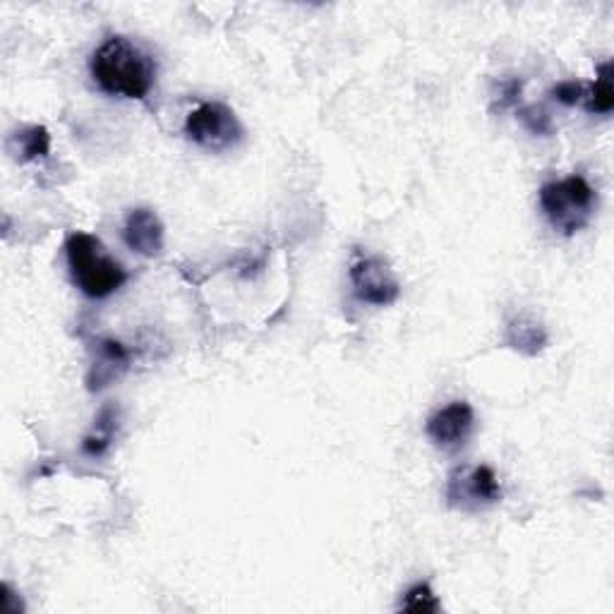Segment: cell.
<instances>
[{"label": "cell", "mask_w": 614, "mask_h": 614, "mask_svg": "<svg viewBox=\"0 0 614 614\" xmlns=\"http://www.w3.org/2000/svg\"><path fill=\"white\" fill-rule=\"evenodd\" d=\"M399 610L415 612V614H435V612H442V602L437 600L435 590H432L430 584L420 581L406 590L399 602Z\"/></svg>", "instance_id": "obj_14"}, {"label": "cell", "mask_w": 614, "mask_h": 614, "mask_svg": "<svg viewBox=\"0 0 614 614\" xmlns=\"http://www.w3.org/2000/svg\"><path fill=\"white\" fill-rule=\"evenodd\" d=\"M521 89H523V79H519V77L504 79V82L499 85V101L495 104V108L504 111V108L516 106L519 99H521Z\"/></svg>", "instance_id": "obj_17"}, {"label": "cell", "mask_w": 614, "mask_h": 614, "mask_svg": "<svg viewBox=\"0 0 614 614\" xmlns=\"http://www.w3.org/2000/svg\"><path fill=\"white\" fill-rule=\"evenodd\" d=\"M123 241L132 253L158 257L164 253V223L150 207H138L125 216Z\"/></svg>", "instance_id": "obj_8"}, {"label": "cell", "mask_w": 614, "mask_h": 614, "mask_svg": "<svg viewBox=\"0 0 614 614\" xmlns=\"http://www.w3.org/2000/svg\"><path fill=\"white\" fill-rule=\"evenodd\" d=\"M519 118H521V123L526 125V128H528L533 135H542V138H548V135H552V130H554L550 113L545 111V108H540V106H526V108H521V111H519Z\"/></svg>", "instance_id": "obj_15"}, {"label": "cell", "mask_w": 614, "mask_h": 614, "mask_svg": "<svg viewBox=\"0 0 614 614\" xmlns=\"http://www.w3.org/2000/svg\"><path fill=\"white\" fill-rule=\"evenodd\" d=\"M475 430V411L469 401H451L432 413L425 423V435L437 449L453 451L463 447Z\"/></svg>", "instance_id": "obj_7"}, {"label": "cell", "mask_w": 614, "mask_h": 614, "mask_svg": "<svg viewBox=\"0 0 614 614\" xmlns=\"http://www.w3.org/2000/svg\"><path fill=\"white\" fill-rule=\"evenodd\" d=\"M130 368V350L116 338H101L97 344V360L87 374L89 392H101Z\"/></svg>", "instance_id": "obj_9"}, {"label": "cell", "mask_w": 614, "mask_h": 614, "mask_svg": "<svg viewBox=\"0 0 614 614\" xmlns=\"http://www.w3.org/2000/svg\"><path fill=\"white\" fill-rule=\"evenodd\" d=\"M504 344L519 350L521 356H538L548 346V332L545 327L526 312L509 317L504 327Z\"/></svg>", "instance_id": "obj_10"}, {"label": "cell", "mask_w": 614, "mask_h": 614, "mask_svg": "<svg viewBox=\"0 0 614 614\" xmlns=\"http://www.w3.org/2000/svg\"><path fill=\"white\" fill-rule=\"evenodd\" d=\"M92 79L104 94L144 99L156 82V61L128 37H111L89 61Z\"/></svg>", "instance_id": "obj_1"}, {"label": "cell", "mask_w": 614, "mask_h": 614, "mask_svg": "<svg viewBox=\"0 0 614 614\" xmlns=\"http://www.w3.org/2000/svg\"><path fill=\"white\" fill-rule=\"evenodd\" d=\"M586 92H588V85L581 82V79H564V82L552 87V97L564 106L584 104Z\"/></svg>", "instance_id": "obj_16"}, {"label": "cell", "mask_w": 614, "mask_h": 614, "mask_svg": "<svg viewBox=\"0 0 614 614\" xmlns=\"http://www.w3.org/2000/svg\"><path fill=\"white\" fill-rule=\"evenodd\" d=\"M186 138L202 150L223 152L243 140V125L235 111L221 101H204L195 111H190L186 120Z\"/></svg>", "instance_id": "obj_4"}, {"label": "cell", "mask_w": 614, "mask_h": 614, "mask_svg": "<svg viewBox=\"0 0 614 614\" xmlns=\"http://www.w3.org/2000/svg\"><path fill=\"white\" fill-rule=\"evenodd\" d=\"M538 197L545 219L562 235L584 231L598 209V192L584 176L550 180L540 188Z\"/></svg>", "instance_id": "obj_3"}, {"label": "cell", "mask_w": 614, "mask_h": 614, "mask_svg": "<svg viewBox=\"0 0 614 614\" xmlns=\"http://www.w3.org/2000/svg\"><path fill=\"white\" fill-rule=\"evenodd\" d=\"M502 499V485L490 465H463L447 481V502L453 509L473 511L497 504Z\"/></svg>", "instance_id": "obj_6"}, {"label": "cell", "mask_w": 614, "mask_h": 614, "mask_svg": "<svg viewBox=\"0 0 614 614\" xmlns=\"http://www.w3.org/2000/svg\"><path fill=\"white\" fill-rule=\"evenodd\" d=\"M584 106H586L588 113H598V116H607V113H612V108H614L612 61L602 63L598 67V77H596L593 85H588Z\"/></svg>", "instance_id": "obj_12"}, {"label": "cell", "mask_w": 614, "mask_h": 614, "mask_svg": "<svg viewBox=\"0 0 614 614\" xmlns=\"http://www.w3.org/2000/svg\"><path fill=\"white\" fill-rule=\"evenodd\" d=\"M3 612H5V614H20V612H25V605H22V602H15L13 588H10L8 584L3 586Z\"/></svg>", "instance_id": "obj_18"}, {"label": "cell", "mask_w": 614, "mask_h": 614, "mask_svg": "<svg viewBox=\"0 0 614 614\" xmlns=\"http://www.w3.org/2000/svg\"><path fill=\"white\" fill-rule=\"evenodd\" d=\"M65 257L75 286L87 298L104 300L108 295L120 291L123 283L128 281V271L123 269L120 261L108 255L104 243L92 233L75 231L67 235Z\"/></svg>", "instance_id": "obj_2"}, {"label": "cell", "mask_w": 614, "mask_h": 614, "mask_svg": "<svg viewBox=\"0 0 614 614\" xmlns=\"http://www.w3.org/2000/svg\"><path fill=\"white\" fill-rule=\"evenodd\" d=\"M15 142L20 146L22 162H34V158L51 152V135L43 125H29V128L15 135Z\"/></svg>", "instance_id": "obj_13"}, {"label": "cell", "mask_w": 614, "mask_h": 614, "mask_svg": "<svg viewBox=\"0 0 614 614\" xmlns=\"http://www.w3.org/2000/svg\"><path fill=\"white\" fill-rule=\"evenodd\" d=\"M348 279L356 298L374 307L394 305L401 295L399 279L394 277L392 267L378 255H358L350 261Z\"/></svg>", "instance_id": "obj_5"}, {"label": "cell", "mask_w": 614, "mask_h": 614, "mask_svg": "<svg viewBox=\"0 0 614 614\" xmlns=\"http://www.w3.org/2000/svg\"><path fill=\"white\" fill-rule=\"evenodd\" d=\"M118 427V411L113 406H104L97 415V425L92 430V435H87L82 442V451L87 457H104L108 451L113 435H116Z\"/></svg>", "instance_id": "obj_11"}]
</instances>
